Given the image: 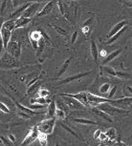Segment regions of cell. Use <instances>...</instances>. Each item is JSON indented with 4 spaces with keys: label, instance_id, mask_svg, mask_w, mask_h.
Wrapping results in <instances>:
<instances>
[{
    "label": "cell",
    "instance_id": "cell-1",
    "mask_svg": "<svg viewBox=\"0 0 132 146\" xmlns=\"http://www.w3.org/2000/svg\"><path fill=\"white\" fill-rule=\"evenodd\" d=\"M98 110L100 111L105 113L108 115H118V114H129V111L125 109H120V108H117L115 106H112L111 104L109 103H101L100 105H98L96 107Z\"/></svg>",
    "mask_w": 132,
    "mask_h": 146
},
{
    "label": "cell",
    "instance_id": "cell-2",
    "mask_svg": "<svg viewBox=\"0 0 132 146\" xmlns=\"http://www.w3.org/2000/svg\"><path fill=\"white\" fill-rule=\"evenodd\" d=\"M55 124H56V119L55 118H48V119H44L37 126L38 132L43 133L45 135H51L53 133Z\"/></svg>",
    "mask_w": 132,
    "mask_h": 146
},
{
    "label": "cell",
    "instance_id": "cell-3",
    "mask_svg": "<svg viewBox=\"0 0 132 146\" xmlns=\"http://www.w3.org/2000/svg\"><path fill=\"white\" fill-rule=\"evenodd\" d=\"M19 62L17 59L13 58L9 54L5 53L3 54V57L0 58V68L2 69H13L15 67H19Z\"/></svg>",
    "mask_w": 132,
    "mask_h": 146
},
{
    "label": "cell",
    "instance_id": "cell-4",
    "mask_svg": "<svg viewBox=\"0 0 132 146\" xmlns=\"http://www.w3.org/2000/svg\"><path fill=\"white\" fill-rule=\"evenodd\" d=\"M6 53L9 54L13 58L18 59L21 54V44L16 41H10L7 45Z\"/></svg>",
    "mask_w": 132,
    "mask_h": 146
},
{
    "label": "cell",
    "instance_id": "cell-5",
    "mask_svg": "<svg viewBox=\"0 0 132 146\" xmlns=\"http://www.w3.org/2000/svg\"><path fill=\"white\" fill-rule=\"evenodd\" d=\"M61 96H62L63 102H64V105L67 107L68 109L75 110V109H82L83 108V106H82L78 100H75V98H71V96H67V94H62Z\"/></svg>",
    "mask_w": 132,
    "mask_h": 146
},
{
    "label": "cell",
    "instance_id": "cell-6",
    "mask_svg": "<svg viewBox=\"0 0 132 146\" xmlns=\"http://www.w3.org/2000/svg\"><path fill=\"white\" fill-rule=\"evenodd\" d=\"M37 134H38V130H37V126H35L34 128L29 131V133L27 134V136L25 137L23 141H22L20 146H27V145L31 144L32 142H34L35 140L37 139Z\"/></svg>",
    "mask_w": 132,
    "mask_h": 146
},
{
    "label": "cell",
    "instance_id": "cell-7",
    "mask_svg": "<svg viewBox=\"0 0 132 146\" xmlns=\"http://www.w3.org/2000/svg\"><path fill=\"white\" fill-rule=\"evenodd\" d=\"M41 3L40 2H32L31 5L25 10V12L21 15V17H25V18H31L35 13L37 12L38 8L40 7Z\"/></svg>",
    "mask_w": 132,
    "mask_h": 146
},
{
    "label": "cell",
    "instance_id": "cell-8",
    "mask_svg": "<svg viewBox=\"0 0 132 146\" xmlns=\"http://www.w3.org/2000/svg\"><path fill=\"white\" fill-rule=\"evenodd\" d=\"M92 73V71H89V72H85V73H81V74H77L75 76H69V78H63L61 79L59 84H67V83H70V82H73L75 80H78L79 78H82L84 76H86Z\"/></svg>",
    "mask_w": 132,
    "mask_h": 146
},
{
    "label": "cell",
    "instance_id": "cell-9",
    "mask_svg": "<svg viewBox=\"0 0 132 146\" xmlns=\"http://www.w3.org/2000/svg\"><path fill=\"white\" fill-rule=\"evenodd\" d=\"M0 35H1V38H0V39L2 40V42H3L4 49H5V51H6L7 45H8V43L10 42L11 36H12V32L8 31V30H6L1 26V29H0Z\"/></svg>",
    "mask_w": 132,
    "mask_h": 146
},
{
    "label": "cell",
    "instance_id": "cell-10",
    "mask_svg": "<svg viewBox=\"0 0 132 146\" xmlns=\"http://www.w3.org/2000/svg\"><path fill=\"white\" fill-rule=\"evenodd\" d=\"M42 36L43 35H41V33L39 31H37V30L33 31L31 34H30V40H31L32 45L35 48V50H37V42Z\"/></svg>",
    "mask_w": 132,
    "mask_h": 146
},
{
    "label": "cell",
    "instance_id": "cell-11",
    "mask_svg": "<svg viewBox=\"0 0 132 146\" xmlns=\"http://www.w3.org/2000/svg\"><path fill=\"white\" fill-rule=\"evenodd\" d=\"M13 102H15V105L17 107V108L19 109V111L20 112H23V113H25V114H28V115H39V114H45V113H43V112H37V111H33V110L31 109H29V108H27L26 106H23L21 103H19L17 102L16 100H13Z\"/></svg>",
    "mask_w": 132,
    "mask_h": 146
},
{
    "label": "cell",
    "instance_id": "cell-12",
    "mask_svg": "<svg viewBox=\"0 0 132 146\" xmlns=\"http://www.w3.org/2000/svg\"><path fill=\"white\" fill-rule=\"evenodd\" d=\"M126 25H127V20H122L121 22H119V23H117L116 25H115L113 28L111 29V31L109 32V34H108L107 36H108L109 38L112 37L113 35H116L118 32H120L121 30H122L123 27L126 26Z\"/></svg>",
    "mask_w": 132,
    "mask_h": 146
},
{
    "label": "cell",
    "instance_id": "cell-13",
    "mask_svg": "<svg viewBox=\"0 0 132 146\" xmlns=\"http://www.w3.org/2000/svg\"><path fill=\"white\" fill-rule=\"evenodd\" d=\"M56 3H57V1H50V2H48V3L43 7V9L41 10L37 15L40 17V16H44V15H49V13L52 12L54 5L56 4Z\"/></svg>",
    "mask_w": 132,
    "mask_h": 146
},
{
    "label": "cell",
    "instance_id": "cell-14",
    "mask_svg": "<svg viewBox=\"0 0 132 146\" xmlns=\"http://www.w3.org/2000/svg\"><path fill=\"white\" fill-rule=\"evenodd\" d=\"M31 3L32 2H30V3H24L23 5H21V6H19L17 9H16L15 12H13L12 15H10V17L11 18H13V17H15V16H18V15H20L21 16V15L22 13H23L24 12H25V10L27 9V8H28L30 5H31Z\"/></svg>",
    "mask_w": 132,
    "mask_h": 146
},
{
    "label": "cell",
    "instance_id": "cell-15",
    "mask_svg": "<svg viewBox=\"0 0 132 146\" xmlns=\"http://www.w3.org/2000/svg\"><path fill=\"white\" fill-rule=\"evenodd\" d=\"M31 18H25V17H21L19 16L17 19H15V29L21 28V27H25L27 24L31 22Z\"/></svg>",
    "mask_w": 132,
    "mask_h": 146
},
{
    "label": "cell",
    "instance_id": "cell-16",
    "mask_svg": "<svg viewBox=\"0 0 132 146\" xmlns=\"http://www.w3.org/2000/svg\"><path fill=\"white\" fill-rule=\"evenodd\" d=\"M122 53V50H118V51H115L113 52V53H111L110 54H108L105 58H104L103 60V65H106L107 63H109V62H111V61H113V60L115 58H117L118 56H119V54Z\"/></svg>",
    "mask_w": 132,
    "mask_h": 146
},
{
    "label": "cell",
    "instance_id": "cell-17",
    "mask_svg": "<svg viewBox=\"0 0 132 146\" xmlns=\"http://www.w3.org/2000/svg\"><path fill=\"white\" fill-rule=\"evenodd\" d=\"M127 28H128V25L125 26L122 30H121L120 32H118L117 34L115 35H113L112 37H110L109 39H108V41H107L106 43H107V44H112V43H114L115 41H116V40L118 39V38H120L121 36H122V35H123V33H125V32L126 31V30H127Z\"/></svg>",
    "mask_w": 132,
    "mask_h": 146
},
{
    "label": "cell",
    "instance_id": "cell-18",
    "mask_svg": "<svg viewBox=\"0 0 132 146\" xmlns=\"http://www.w3.org/2000/svg\"><path fill=\"white\" fill-rule=\"evenodd\" d=\"M51 102V100L48 98H35L31 100L32 104H40V105H46Z\"/></svg>",
    "mask_w": 132,
    "mask_h": 146
},
{
    "label": "cell",
    "instance_id": "cell-19",
    "mask_svg": "<svg viewBox=\"0 0 132 146\" xmlns=\"http://www.w3.org/2000/svg\"><path fill=\"white\" fill-rule=\"evenodd\" d=\"M90 50H91V54L93 56V59L95 60V62L98 61V56H99V52L97 48V44L94 40H91V45H90Z\"/></svg>",
    "mask_w": 132,
    "mask_h": 146
},
{
    "label": "cell",
    "instance_id": "cell-20",
    "mask_svg": "<svg viewBox=\"0 0 132 146\" xmlns=\"http://www.w3.org/2000/svg\"><path fill=\"white\" fill-rule=\"evenodd\" d=\"M48 117L50 118H55V113H56V100H52L48 106Z\"/></svg>",
    "mask_w": 132,
    "mask_h": 146
},
{
    "label": "cell",
    "instance_id": "cell-21",
    "mask_svg": "<svg viewBox=\"0 0 132 146\" xmlns=\"http://www.w3.org/2000/svg\"><path fill=\"white\" fill-rule=\"evenodd\" d=\"M92 110H93V112H94L96 115H99V117H101V118H103V119L109 121V122H111V123L113 122V120H112L111 117H110V115H108L107 114H105V113H103V112L100 111V110H98L97 108H96V107H94V108H93Z\"/></svg>",
    "mask_w": 132,
    "mask_h": 146
},
{
    "label": "cell",
    "instance_id": "cell-22",
    "mask_svg": "<svg viewBox=\"0 0 132 146\" xmlns=\"http://www.w3.org/2000/svg\"><path fill=\"white\" fill-rule=\"evenodd\" d=\"M71 60H72V57H69V58H67L64 61V63L62 64L61 66V68H60V70L59 72V74H57V76H61L63 74L65 73L66 70L68 69V67H69V65H70V62H71Z\"/></svg>",
    "mask_w": 132,
    "mask_h": 146
},
{
    "label": "cell",
    "instance_id": "cell-23",
    "mask_svg": "<svg viewBox=\"0 0 132 146\" xmlns=\"http://www.w3.org/2000/svg\"><path fill=\"white\" fill-rule=\"evenodd\" d=\"M15 20L13 19V20H8V21L3 22L1 26L6 30H8V31L13 32V30H15Z\"/></svg>",
    "mask_w": 132,
    "mask_h": 146
},
{
    "label": "cell",
    "instance_id": "cell-24",
    "mask_svg": "<svg viewBox=\"0 0 132 146\" xmlns=\"http://www.w3.org/2000/svg\"><path fill=\"white\" fill-rule=\"evenodd\" d=\"M75 122L81 123V124H88V125H98L97 122L93 121L91 119H87V118H74L73 119Z\"/></svg>",
    "mask_w": 132,
    "mask_h": 146
},
{
    "label": "cell",
    "instance_id": "cell-25",
    "mask_svg": "<svg viewBox=\"0 0 132 146\" xmlns=\"http://www.w3.org/2000/svg\"><path fill=\"white\" fill-rule=\"evenodd\" d=\"M65 111L64 110H62L61 108H59V107H57L56 105V113H55V117H57V119H64L65 118Z\"/></svg>",
    "mask_w": 132,
    "mask_h": 146
},
{
    "label": "cell",
    "instance_id": "cell-26",
    "mask_svg": "<svg viewBox=\"0 0 132 146\" xmlns=\"http://www.w3.org/2000/svg\"><path fill=\"white\" fill-rule=\"evenodd\" d=\"M37 139H38V140H39L40 144L42 145V146H46V145H47V142H48L47 135H45V134H43V133H40V132H38Z\"/></svg>",
    "mask_w": 132,
    "mask_h": 146
},
{
    "label": "cell",
    "instance_id": "cell-27",
    "mask_svg": "<svg viewBox=\"0 0 132 146\" xmlns=\"http://www.w3.org/2000/svg\"><path fill=\"white\" fill-rule=\"evenodd\" d=\"M42 83H43V81H42V80H37V82H35V83L33 84L32 86H30V87H29L28 91H27V94H32L33 92H35V90H37V88L39 87Z\"/></svg>",
    "mask_w": 132,
    "mask_h": 146
},
{
    "label": "cell",
    "instance_id": "cell-28",
    "mask_svg": "<svg viewBox=\"0 0 132 146\" xmlns=\"http://www.w3.org/2000/svg\"><path fill=\"white\" fill-rule=\"evenodd\" d=\"M117 78H123V79H131V75L128 73H125V72H119L116 71V76Z\"/></svg>",
    "mask_w": 132,
    "mask_h": 146
},
{
    "label": "cell",
    "instance_id": "cell-29",
    "mask_svg": "<svg viewBox=\"0 0 132 146\" xmlns=\"http://www.w3.org/2000/svg\"><path fill=\"white\" fill-rule=\"evenodd\" d=\"M50 96V91L45 89V88H40L38 90V96L37 98H48Z\"/></svg>",
    "mask_w": 132,
    "mask_h": 146
},
{
    "label": "cell",
    "instance_id": "cell-30",
    "mask_svg": "<svg viewBox=\"0 0 132 146\" xmlns=\"http://www.w3.org/2000/svg\"><path fill=\"white\" fill-rule=\"evenodd\" d=\"M110 88H111V84H110V83H104V84H103V85L101 86V88H100V92L104 95V94H106V93H108V92H109Z\"/></svg>",
    "mask_w": 132,
    "mask_h": 146
},
{
    "label": "cell",
    "instance_id": "cell-31",
    "mask_svg": "<svg viewBox=\"0 0 132 146\" xmlns=\"http://www.w3.org/2000/svg\"><path fill=\"white\" fill-rule=\"evenodd\" d=\"M103 70L106 74H108L110 76H116V70L111 67H107V66H103Z\"/></svg>",
    "mask_w": 132,
    "mask_h": 146
},
{
    "label": "cell",
    "instance_id": "cell-32",
    "mask_svg": "<svg viewBox=\"0 0 132 146\" xmlns=\"http://www.w3.org/2000/svg\"><path fill=\"white\" fill-rule=\"evenodd\" d=\"M117 92V85H115L112 88H110V92H108V95L106 96V98H108V100H112V98L114 96L115 93Z\"/></svg>",
    "mask_w": 132,
    "mask_h": 146
},
{
    "label": "cell",
    "instance_id": "cell-33",
    "mask_svg": "<svg viewBox=\"0 0 132 146\" xmlns=\"http://www.w3.org/2000/svg\"><path fill=\"white\" fill-rule=\"evenodd\" d=\"M115 135H116V132H115V129H113V128L109 129V130L105 133L106 137H109L110 139H115Z\"/></svg>",
    "mask_w": 132,
    "mask_h": 146
},
{
    "label": "cell",
    "instance_id": "cell-34",
    "mask_svg": "<svg viewBox=\"0 0 132 146\" xmlns=\"http://www.w3.org/2000/svg\"><path fill=\"white\" fill-rule=\"evenodd\" d=\"M0 111H2L3 113H6V114H9V113H10V108L5 103H3V102H1V101H0Z\"/></svg>",
    "mask_w": 132,
    "mask_h": 146
},
{
    "label": "cell",
    "instance_id": "cell-35",
    "mask_svg": "<svg viewBox=\"0 0 132 146\" xmlns=\"http://www.w3.org/2000/svg\"><path fill=\"white\" fill-rule=\"evenodd\" d=\"M60 126H61V127L63 128V129H65V130H67L68 132H69L70 134H72V135H74V136H75L76 137H79V139H81V137L79 136V135H77V133L76 132H74L72 129H70V128H68L67 126H66L65 124H63V123H60Z\"/></svg>",
    "mask_w": 132,
    "mask_h": 146
},
{
    "label": "cell",
    "instance_id": "cell-36",
    "mask_svg": "<svg viewBox=\"0 0 132 146\" xmlns=\"http://www.w3.org/2000/svg\"><path fill=\"white\" fill-rule=\"evenodd\" d=\"M123 94H125V96L126 98H131L132 96V89H131V86H127L125 88V89H123Z\"/></svg>",
    "mask_w": 132,
    "mask_h": 146
},
{
    "label": "cell",
    "instance_id": "cell-37",
    "mask_svg": "<svg viewBox=\"0 0 132 146\" xmlns=\"http://www.w3.org/2000/svg\"><path fill=\"white\" fill-rule=\"evenodd\" d=\"M54 29L56 30V31L59 33V35H67V32H66L63 28H61V27H59V26L54 25Z\"/></svg>",
    "mask_w": 132,
    "mask_h": 146
},
{
    "label": "cell",
    "instance_id": "cell-38",
    "mask_svg": "<svg viewBox=\"0 0 132 146\" xmlns=\"http://www.w3.org/2000/svg\"><path fill=\"white\" fill-rule=\"evenodd\" d=\"M17 115H18L21 118H26V119H30V118H31V115H30L25 114V113L20 112V111H17Z\"/></svg>",
    "mask_w": 132,
    "mask_h": 146
},
{
    "label": "cell",
    "instance_id": "cell-39",
    "mask_svg": "<svg viewBox=\"0 0 132 146\" xmlns=\"http://www.w3.org/2000/svg\"><path fill=\"white\" fill-rule=\"evenodd\" d=\"M0 140H1L2 144H4V145H6V146H10V141H9V139H7L6 137H3L2 135H0Z\"/></svg>",
    "mask_w": 132,
    "mask_h": 146
},
{
    "label": "cell",
    "instance_id": "cell-40",
    "mask_svg": "<svg viewBox=\"0 0 132 146\" xmlns=\"http://www.w3.org/2000/svg\"><path fill=\"white\" fill-rule=\"evenodd\" d=\"M77 38H78V32H74L72 36H71V44H74L77 41Z\"/></svg>",
    "mask_w": 132,
    "mask_h": 146
},
{
    "label": "cell",
    "instance_id": "cell-41",
    "mask_svg": "<svg viewBox=\"0 0 132 146\" xmlns=\"http://www.w3.org/2000/svg\"><path fill=\"white\" fill-rule=\"evenodd\" d=\"M4 52H5V49L3 46V42H2V40L0 39V58H1L2 56L4 54Z\"/></svg>",
    "mask_w": 132,
    "mask_h": 146
},
{
    "label": "cell",
    "instance_id": "cell-42",
    "mask_svg": "<svg viewBox=\"0 0 132 146\" xmlns=\"http://www.w3.org/2000/svg\"><path fill=\"white\" fill-rule=\"evenodd\" d=\"M57 3L59 4V12H60V13H61L62 15H64V9H63L62 2H61V1H57Z\"/></svg>",
    "mask_w": 132,
    "mask_h": 146
},
{
    "label": "cell",
    "instance_id": "cell-43",
    "mask_svg": "<svg viewBox=\"0 0 132 146\" xmlns=\"http://www.w3.org/2000/svg\"><path fill=\"white\" fill-rule=\"evenodd\" d=\"M37 80H39V78H38L37 76V78H35L34 79H32V80H30V82H28V83H27V87L29 88L30 86H32V85L34 84V83H35V82H37Z\"/></svg>",
    "mask_w": 132,
    "mask_h": 146
},
{
    "label": "cell",
    "instance_id": "cell-44",
    "mask_svg": "<svg viewBox=\"0 0 132 146\" xmlns=\"http://www.w3.org/2000/svg\"><path fill=\"white\" fill-rule=\"evenodd\" d=\"M8 139H9L10 142H13V143L15 142V137L13 134H9V136H8Z\"/></svg>",
    "mask_w": 132,
    "mask_h": 146
},
{
    "label": "cell",
    "instance_id": "cell-45",
    "mask_svg": "<svg viewBox=\"0 0 132 146\" xmlns=\"http://www.w3.org/2000/svg\"><path fill=\"white\" fill-rule=\"evenodd\" d=\"M98 139H100L101 140H104V139H106L107 137H106L105 134H104V133H101V134H100V136H99Z\"/></svg>",
    "mask_w": 132,
    "mask_h": 146
},
{
    "label": "cell",
    "instance_id": "cell-46",
    "mask_svg": "<svg viewBox=\"0 0 132 146\" xmlns=\"http://www.w3.org/2000/svg\"><path fill=\"white\" fill-rule=\"evenodd\" d=\"M100 56H101V57H103V58H105V57L107 56L106 52L104 51V50H101V52H100Z\"/></svg>",
    "mask_w": 132,
    "mask_h": 146
},
{
    "label": "cell",
    "instance_id": "cell-47",
    "mask_svg": "<svg viewBox=\"0 0 132 146\" xmlns=\"http://www.w3.org/2000/svg\"><path fill=\"white\" fill-rule=\"evenodd\" d=\"M20 3H23V2H20V1H12V4H13V7H19V4Z\"/></svg>",
    "mask_w": 132,
    "mask_h": 146
},
{
    "label": "cell",
    "instance_id": "cell-48",
    "mask_svg": "<svg viewBox=\"0 0 132 146\" xmlns=\"http://www.w3.org/2000/svg\"><path fill=\"white\" fill-rule=\"evenodd\" d=\"M101 130H97V131H96L94 139H98V137H99V136H100V134H101Z\"/></svg>",
    "mask_w": 132,
    "mask_h": 146
},
{
    "label": "cell",
    "instance_id": "cell-49",
    "mask_svg": "<svg viewBox=\"0 0 132 146\" xmlns=\"http://www.w3.org/2000/svg\"><path fill=\"white\" fill-rule=\"evenodd\" d=\"M114 146H127V145H126L125 143H123V142H117V143H115Z\"/></svg>",
    "mask_w": 132,
    "mask_h": 146
},
{
    "label": "cell",
    "instance_id": "cell-50",
    "mask_svg": "<svg viewBox=\"0 0 132 146\" xmlns=\"http://www.w3.org/2000/svg\"><path fill=\"white\" fill-rule=\"evenodd\" d=\"M91 22H92V18L88 19V20H87V21H86V22H85V23H84V27H85V26H86V27H88V25H89V24L91 23Z\"/></svg>",
    "mask_w": 132,
    "mask_h": 146
},
{
    "label": "cell",
    "instance_id": "cell-51",
    "mask_svg": "<svg viewBox=\"0 0 132 146\" xmlns=\"http://www.w3.org/2000/svg\"><path fill=\"white\" fill-rule=\"evenodd\" d=\"M88 31H89V27H86V26L83 27V29H82V32H83V33H87Z\"/></svg>",
    "mask_w": 132,
    "mask_h": 146
},
{
    "label": "cell",
    "instance_id": "cell-52",
    "mask_svg": "<svg viewBox=\"0 0 132 146\" xmlns=\"http://www.w3.org/2000/svg\"><path fill=\"white\" fill-rule=\"evenodd\" d=\"M56 146H60V145L59 144V143H57V144H56Z\"/></svg>",
    "mask_w": 132,
    "mask_h": 146
},
{
    "label": "cell",
    "instance_id": "cell-53",
    "mask_svg": "<svg viewBox=\"0 0 132 146\" xmlns=\"http://www.w3.org/2000/svg\"><path fill=\"white\" fill-rule=\"evenodd\" d=\"M0 143H2V142H1V140H0Z\"/></svg>",
    "mask_w": 132,
    "mask_h": 146
}]
</instances>
